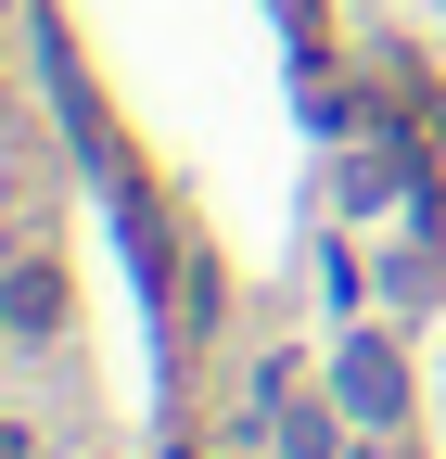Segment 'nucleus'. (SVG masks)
Masks as SVG:
<instances>
[{
    "instance_id": "obj_1",
    "label": "nucleus",
    "mask_w": 446,
    "mask_h": 459,
    "mask_svg": "<svg viewBox=\"0 0 446 459\" xmlns=\"http://www.w3.org/2000/svg\"><path fill=\"white\" fill-rule=\"evenodd\" d=\"M396 395H408L396 344H382V332H370V344H345V409H357V421H396Z\"/></svg>"
},
{
    "instance_id": "obj_2",
    "label": "nucleus",
    "mask_w": 446,
    "mask_h": 459,
    "mask_svg": "<svg viewBox=\"0 0 446 459\" xmlns=\"http://www.w3.org/2000/svg\"><path fill=\"white\" fill-rule=\"evenodd\" d=\"M64 307H77V294H64V268H51V255H26L13 281H0V319H13V332H64Z\"/></svg>"
},
{
    "instance_id": "obj_3",
    "label": "nucleus",
    "mask_w": 446,
    "mask_h": 459,
    "mask_svg": "<svg viewBox=\"0 0 446 459\" xmlns=\"http://www.w3.org/2000/svg\"><path fill=\"white\" fill-rule=\"evenodd\" d=\"M0 459H26V434H13V421H0Z\"/></svg>"
}]
</instances>
